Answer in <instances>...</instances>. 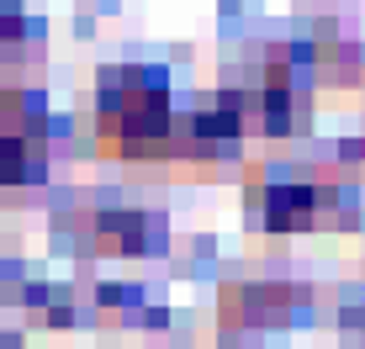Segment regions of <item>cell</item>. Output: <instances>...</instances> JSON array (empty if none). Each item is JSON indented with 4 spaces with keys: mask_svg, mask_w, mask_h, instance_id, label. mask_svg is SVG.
<instances>
[{
    "mask_svg": "<svg viewBox=\"0 0 365 349\" xmlns=\"http://www.w3.org/2000/svg\"><path fill=\"white\" fill-rule=\"evenodd\" d=\"M259 212H265L270 228L297 233L312 228L323 217V196H318V170H275L259 185Z\"/></svg>",
    "mask_w": 365,
    "mask_h": 349,
    "instance_id": "2",
    "label": "cell"
},
{
    "mask_svg": "<svg viewBox=\"0 0 365 349\" xmlns=\"http://www.w3.org/2000/svg\"><path fill=\"white\" fill-rule=\"evenodd\" d=\"M101 127L122 148H154L175 132L170 111V80L165 69L122 64L101 74Z\"/></svg>",
    "mask_w": 365,
    "mask_h": 349,
    "instance_id": "1",
    "label": "cell"
},
{
    "mask_svg": "<svg viewBox=\"0 0 365 349\" xmlns=\"http://www.w3.org/2000/svg\"><path fill=\"white\" fill-rule=\"evenodd\" d=\"M302 302H307V291L292 286V281H233L228 291H222V313L228 318H249V323L286 318Z\"/></svg>",
    "mask_w": 365,
    "mask_h": 349,
    "instance_id": "3",
    "label": "cell"
}]
</instances>
